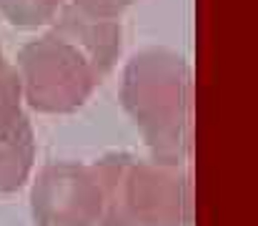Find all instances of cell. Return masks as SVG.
Wrapping results in <instances>:
<instances>
[{"label":"cell","mask_w":258,"mask_h":226,"mask_svg":"<svg viewBox=\"0 0 258 226\" xmlns=\"http://www.w3.org/2000/svg\"><path fill=\"white\" fill-rule=\"evenodd\" d=\"M120 48L118 20L88 15L73 3L63 5L50 20V30L18 53L23 103L50 116L78 111L113 71Z\"/></svg>","instance_id":"obj_1"},{"label":"cell","mask_w":258,"mask_h":226,"mask_svg":"<svg viewBox=\"0 0 258 226\" xmlns=\"http://www.w3.org/2000/svg\"><path fill=\"white\" fill-rule=\"evenodd\" d=\"M120 103L141 131L151 161L183 166L193 141V71L171 48L138 51L123 68Z\"/></svg>","instance_id":"obj_2"},{"label":"cell","mask_w":258,"mask_h":226,"mask_svg":"<svg viewBox=\"0 0 258 226\" xmlns=\"http://www.w3.org/2000/svg\"><path fill=\"white\" fill-rule=\"evenodd\" d=\"M100 186L95 226H188L190 181L183 166L105 153L90 163Z\"/></svg>","instance_id":"obj_3"},{"label":"cell","mask_w":258,"mask_h":226,"mask_svg":"<svg viewBox=\"0 0 258 226\" xmlns=\"http://www.w3.org/2000/svg\"><path fill=\"white\" fill-rule=\"evenodd\" d=\"M35 226H95L100 186L90 163L55 161L38 171L30 189Z\"/></svg>","instance_id":"obj_4"},{"label":"cell","mask_w":258,"mask_h":226,"mask_svg":"<svg viewBox=\"0 0 258 226\" xmlns=\"http://www.w3.org/2000/svg\"><path fill=\"white\" fill-rule=\"evenodd\" d=\"M35 163V133L23 113L0 121V196L15 194L30 178Z\"/></svg>","instance_id":"obj_5"},{"label":"cell","mask_w":258,"mask_h":226,"mask_svg":"<svg viewBox=\"0 0 258 226\" xmlns=\"http://www.w3.org/2000/svg\"><path fill=\"white\" fill-rule=\"evenodd\" d=\"M66 0H0V15L15 28H40L48 25Z\"/></svg>","instance_id":"obj_6"},{"label":"cell","mask_w":258,"mask_h":226,"mask_svg":"<svg viewBox=\"0 0 258 226\" xmlns=\"http://www.w3.org/2000/svg\"><path fill=\"white\" fill-rule=\"evenodd\" d=\"M18 113H23L20 78L15 71V63L5 58V51L0 46V121H8Z\"/></svg>","instance_id":"obj_7"},{"label":"cell","mask_w":258,"mask_h":226,"mask_svg":"<svg viewBox=\"0 0 258 226\" xmlns=\"http://www.w3.org/2000/svg\"><path fill=\"white\" fill-rule=\"evenodd\" d=\"M133 3L136 0H73L78 10L95 18H110V20H118Z\"/></svg>","instance_id":"obj_8"}]
</instances>
